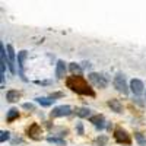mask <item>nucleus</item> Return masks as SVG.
<instances>
[{
    "mask_svg": "<svg viewBox=\"0 0 146 146\" xmlns=\"http://www.w3.org/2000/svg\"><path fill=\"white\" fill-rule=\"evenodd\" d=\"M66 85L67 88H70L73 92H76L79 95H89V96H95V92L92 91V88L88 85V82L85 80L80 75H73L70 78L66 79Z\"/></svg>",
    "mask_w": 146,
    "mask_h": 146,
    "instance_id": "obj_1",
    "label": "nucleus"
},
{
    "mask_svg": "<svg viewBox=\"0 0 146 146\" xmlns=\"http://www.w3.org/2000/svg\"><path fill=\"white\" fill-rule=\"evenodd\" d=\"M114 86H115V89H117L118 92L124 94V95L129 92L127 82H126V78H124L123 75H117V76L114 78Z\"/></svg>",
    "mask_w": 146,
    "mask_h": 146,
    "instance_id": "obj_2",
    "label": "nucleus"
},
{
    "mask_svg": "<svg viewBox=\"0 0 146 146\" xmlns=\"http://www.w3.org/2000/svg\"><path fill=\"white\" fill-rule=\"evenodd\" d=\"M89 80L95 85V86H98V88H107V85H108V80L100 75V73H91L89 75Z\"/></svg>",
    "mask_w": 146,
    "mask_h": 146,
    "instance_id": "obj_3",
    "label": "nucleus"
},
{
    "mask_svg": "<svg viewBox=\"0 0 146 146\" xmlns=\"http://www.w3.org/2000/svg\"><path fill=\"white\" fill-rule=\"evenodd\" d=\"M72 114V108L69 105H58L56 108H53L51 111V117L56 118V117H64V115H70Z\"/></svg>",
    "mask_w": 146,
    "mask_h": 146,
    "instance_id": "obj_4",
    "label": "nucleus"
},
{
    "mask_svg": "<svg viewBox=\"0 0 146 146\" xmlns=\"http://www.w3.org/2000/svg\"><path fill=\"white\" fill-rule=\"evenodd\" d=\"M114 137H115V140H117L118 143H126V145H129V143L131 142L130 136L127 135V131L123 130V129H115V131H114Z\"/></svg>",
    "mask_w": 146,
    "mask_h": 146,
    "instance_id": "obj_5",
    "label": "nucleus"
},
{
    "mask_svg": "<svg viewBox=\"0 0 146 146\" xmlns=\"http://www.w3.org/2000/svg\"><path fill=\"white\" fill-rule=\"evenodd\" d=\"M143 88H145V85H143V82L139 80V79H133V80L130 82V89H131V92L135 94V95H140V94L143 92Z\"/></svg>",
    "mask_w": 146,
    "mask_h": 146,
    "instance_id": "obj_6",
    "label": "nucleus"
},
{
    "mask_svg": "<svg viewBox=\"0 0 146 146\" xmlns=\"http://www.w3.org/2000/svg\"><path fill=\"white\" fill-rule=\"evenodd\" d=\"M27 56H28V53H27L25 50L18 53V67H19V75L22 76V79H23V80H25V78H23V66H25Z\"/></svg>",
    "mask_w": 146,
    "mask_h": 146,
    "instance_id": "obj_7",
    "label": "nucleus"
},
{
    "mask_svg": "<svg viewBox=\"0 0 146 146\" xmlns=\"http://www.w3.org/2000/svg\"><path fill=\"white\" fill-rule=\"evenodd\" d=\"M28 136L32 137V139H35V140H38V139L41 137V127L36 124V123L32 124V126L28 129Z\"/></svg>",
    "mask_w": 146,
    "mask_h": 146,
    "instance_id": "obj_8",
    "label": "nucleus"
},
{
    "mask_svg": "<svg viewBox=\"0 0 146 146\" xmlns=\"http://www.w3.org/2000/svg\"><path fill=\"white\" fill-rule=\"evenodd\" d=\"M89 121H91V123H92L96 129H98V130H102V129H104V123H105V121H104V117H102L101 114L92 115V117L89 118Z\"/></svg>",
    "mask_w": 146,
    "mask_h": 146,
    "instance_id": "obj_9",
    "label": "nucleus"
},
{
    "mask_svg": "<svg viewBox=\"0 0 146 146\" xmlns=\"http://www.w3.org/2000/svg\"><path fill=\"white\" fill-rule=\"evenodd\" d=\"M64 75H66V63L63 60H58L56 64V78L62 79V78H64Z\"/></svg>",
    "mask_w": 146,
    "mask_h": 146,
    "instance_id": "obj_10",
    "label": "nucleus"
},
{
    "mask_svg": "<svg viewBox=\"0 0 146 146\" xmlns=\"http://www.w3.org/2000/svg\"><path fill=\"white\" fill-rule=\"evenodd\" d=\"M19 98H21V92H18V91H15V89L6 92V101H9V102H15V101H18Z\"/></svg>",
    "mask_w": 146,
    "mask_h": 146,
    "instance_id": "obj_11",
    "label": "nucleus"
},
{
    "mask_svg": "<svg viewBox=\"0 0 146 146\" xmlns=\"http://www.w3.org/2000/svg\"><path fill=\"white\" fill-rule=\"evenodd\" d=\"M108 107L111 108L113 111H115V113H121V111H123V105H121V102L118 100H110L108 101Z\"/></svg>",
    "mask_w": 146,
    "mask_h": 146,
    "instance_id": "obj_12",
    "label": "nucleus"
},
{
    "mask_svg": "<svg viewBox=\"0 0 146 146\" xmlns=\"http://www.w3.org/2000/svg\"><path fill=\"white\" fill-rule=\"evenodd\" d=\"M18 117H19L18 108H10L9 111H7V115H6V121H7V123H12V121L16 120Z\"/></svg>",
    "mask_w": 146,
    "mask_h": 146,
    "instance_id": "obj_13",
    "label": "nucleus"
},
{
    "mask_svg": "<svg viewBox=\"0 0 146 146\" xmlns=\"http://www.w3.org/2000/svg\"><path fill=\"white\" fill-rule=\"evenodd\" d=\"M35 101L38 102L41 107H50V105L54 102V100L51 98V96H50V98H45V96H38V98H36Z\"/></svg>",
    "mask_w": 146,
    "mask_h": 146,
    "instance_id": "obj_14",
    "label": "nucleus"
},
{
    "mask_svg": "<svg viewBox=\"0 0 146 146\" xmlns=\"http://www.w3.org/2000/svg\"><path fill=\"white\" fill-rule=\"evenodd\" d=\"M76 115L78 117H80V118H85V117H89L91 115V110L89 108H79L78 111H76Z\"/></svg>",
    "mask_w": 146,
    "mask_h": 146,
    "instance_id": "obj_15",
    "label": "nucleus"
},
{
    "mask_svg": "<svg viewBox=\"0 0 146 146\" xmlns=\"http://www.w3.org/2000/svg\"><path fill=\"white\" fill-rule=\"evenodd\" d=\"M47 142H48V143L58 145V146H66V142H64L63 139H57V137H47Z\"/></svg>",
    "mask_w": 146,
    "mask_h": 146,
    "instance_id": "obj_16",
    "label": "nucleus"
},
{
    "mask_svg": "<svg viewBox=\"0 0 146 146\" xmlns=\"http://www.w3.org/2000/svg\"><path fill=\"white\" fill-rule=\"evenodd\" d=\"M70 72L73 73V75H75V73H76V75H80V73H82V69H80L79 64L72 63V64H70Z\"/></svg>",
    "mask_w": 146,
    "mask_h": 146,
    "instance_id": "obj_17",
    "label": "nucleus"
},
{
    "mask_svg": "<svg viewBox=\"0 0 146 146\" xmlns=\"http://www.w3.org/2000/svg\"><path fill=\"white\" fill-rule=\"evenodd\" d=\"M135 137H136V140L139 142V145H140V146H146V139L140 135V133H136Z\"/></svg>",
    "mask_w": 146,
    "mask_h": 146,
    "instance_id": "obj_18",
    "label": "nucleus"
},
{
    "mask_svg": "<svg viewBox=\"0 0 146 146\" xmlns=\"http://www.w3.org/2000/svg\"><path fill=\"white\" fill-rule=\"evenodd\" d=\"M0 142H6V140H9V137H10V133L9 131H5V130H2L0 131Z\"/></svg>",
    "mask_w": 146,
    "mask_h": 146,
    "instance_id": "obj_19",
    "label": "nucleus"
},
{
    "mask_svg": "<svg viewBox=\"0 0 146 146\" xmlns=\"http://www.w3.org/2000/svg\"><path fill=\"white\" fill-rule=\"evenodd\" d=\"M22 108H23V110H28V111H34L35 105H34V104H29V102H25V104L22 105Z\"/></svg>",
    "mask_w": 146,
    "mask_h": 146,
    "instance_id": "obj_20",
    "label": "nucleus"
},
{
    "mask_svg": "<svg viewBox=\"0 0 146 146\" xmlns=\"http://www.w3.org/2000/svg\"><path fill=\"white\" fill-rule=\"evenodd\" d=\"M95 142L98 143L100 146H104V145L107 143V137H105V136H101V137H98V139H96Z\"/></svg>",
    "mask_w": 146,
    "mask_h": 146,
    "instance_id": "obj_21",
    "label": "nucleus"
},
{
    "mask_svg": "<svg viewBox=\"0 0 146 146\" xmlns=\"http://www.w3.org/2000/svg\"><path fill=\"white\" fill-rule=\"evenodd\" d=\"M78 133H79V135H83V127H82V124L80 123H78Z\"/></svg>",
    "mask_w": 146,
    "mask_h": 146,
    "instance_id": "obj_22",
    "label": "nucleus"
}]
</instances>
